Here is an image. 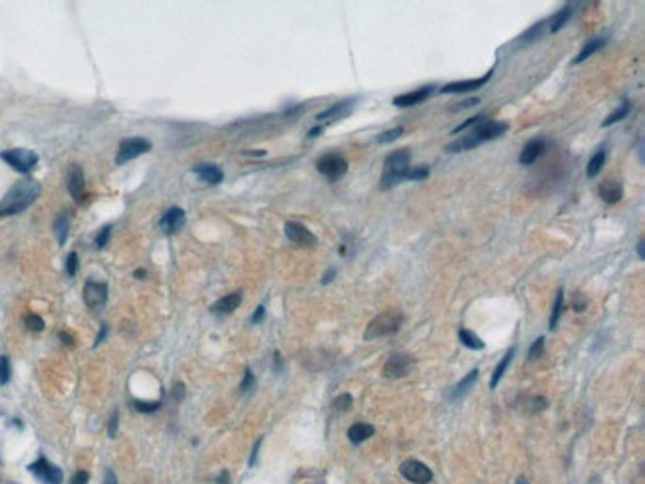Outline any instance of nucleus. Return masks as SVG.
Instances as JSON below:
<instances>
[{
	"label": "nucleus",
	"mask_w": 645,
	"mask_h": 484,
	"mask_svg": "<svg viewBox=\"0 0 645 484\" xmlns=\"http://www.w3.org/2000/svg\"><path fill=\"white\" fill-rule=\"evenodd\" d=\"M40 195V183L34 179H22L12 187L2 200H0V219L2 217H14L18 212L26 211Z\"/></svg>",
	"instance_id": "nucleus-1"
},
{
	"label": "nucleus",
	"mask_w": 645,
	"mask_h": 484,
	"mask_svg": "<svg viewBox=\"0 0 645 484\" xmlns=\"http://www.w3.org/2000/svg\"><path fill=\"white\" fill-rule=\"evenodd\" d=\"M409 151L407 149H399V151H393L385 157L383 163V173H381L380 179V189L387 190L399 185L405 179V173L409 169Z\"/></svg>",
	"instance_id": "nucleus-2"
},
{
	"label": "nucleus",
	"mask_w": 645,
	"mask_h": 484,
	"mask_svg": "<svg viewBox=\"0 0 645 484\" xmlns=\"http://www.w3.org/2000/svg\"><path fill=\"white\" fill-rule=\"evenodd\" d=\"M402 324L403 316L399 312H383V314L375 316L370 324H368L363 337L370 341V339H375V337L392 336L395 332H399Z\"/></svg>",
	"instance_id": "nucleus-3"
},
{
	"label": "nucleus",
	"mask_w": 645,
	"mask_h": 484,
	"mask_svg": "<svg viewBox=\"0 0 645 484\" xmlns=\"http://www.w3.org/2000/svg\"><path fill=\"white\" fill-rule=\"evenodd\" d=\"M0 159L4 161V163H8L14 171H18V173H28L32 169L36 167V163H38V155L32 151V149H6V151H2L0 153Z\"/></svg>",
	"instance_id": "nucleus-4"
},
{
	"label": "nucleus",
	"mask_w": 645,
	"mask_h": 484,
	"mask_svg": "<svg viewBox=\"0 0 645 484\" xmlns=\"http://www.w3.org/2000/svg\"><path fill=\"white\" fill-rule=\"evenodd\" d=\"M149 149H151V143H149L145 137H129V139H123V141L119 143V149H117L116 163L117 165L129 163V161H133V159L141 157L143 153H147Z\"/></svg>",
	"instance_id": "nucleus-5"
},
{
	"label": "nucleus",
	"mask_w": 645,
	"mask_h": 484,
	"mask_svg": "<svg viewBox=\"0 0 645 484\" xmlns=\"http://www.w3.org/2000/svg\"><path fill=\"white\" fill-rule=\"evenodd\" d=\"M28 473L34 474L44 484H62L64 480L62 468L50 463L46 456H38L34 463L28 464Z\"/></svg>",
	"instance_id": "nucleus-6"
},
{
	"label": "nucleus",
	"mask_w": 645,
	"mask_h": 484,
	"mask_svg": "<svg viewBox=\"0 0 645 484\" xmlns=\"http://www.w3.org/2000/svg\"><path fill=\"white\" fill-rule=\"evenodd\" d=\"M316 169L330 181H338L348 171V161L338 153H326L316 161Z\"/></svg>",
	"instance_id": "nucleus-7"
},
{
	"label": "nucleus",
	"mask_w": 645,
	"mask_h": 484,
	"mask_svg": "<svg viewBox=\"0 0 645 484\" xmlns=\"http://www.w3.org/2000/svg\"><path fill=\"white\" fill-rule=\"evenodd\" d=\"M399 473H402L405 480H409L413 484H429L433 480L431 468L425 463H421V461H415V459H409V461L402 463Z\"/></svg>",
	"instance_id": "nucleus-8"
},
{
	"label": "nucleus",
	"mask_w": 645,
	"mask_h": 484,
	"mask_svg": "<svg viewBox=\"0 0 645 484\" xmlns=\"http://www.w3.org/2000/svg\"><path fill=\"white\" fill-rule=\"evenodd\" d=\"M84 302L92 312H102L107 302V286L104 282L88 280L84 284Z\"/></svg>",
	"instance_id": "nucleus-9"
},
{
	"label": "nucleus",
	"mask_w": 645,
	"mask_h": 484,
	"mask_svg": "<svg viewBox=\"0 0 645 484\" xmlns=\"http://www.w3.org/2000/svg\"><path fill=\"white\" fill-rule=\"evenodd\" d=\"M413 368V358L409 353H393L392 358L387 359L385 368H383V375L387 379H397L405 377Z\"/></svg>",
	"instance_id": "nucleus-10"
},
{
	"label": "nucleus",
	"mask_w": 645,
	"mask_h": 484,
	"mask_svg": "<svg viewBox=\"0 0 645 484\" xmlns=\"http://www.w3.org/2000/svg\"><path fill=\"white\" fill-rule=\"evenodd\" d=\"M284 232L286 236L294 242V244H298V246H314V244H316V236L308 231L302 222L288 221L284 224Z\"/></svg>",
	"instance_id": "nucleus-11"
},
{
	"label": "nucleus",
	"mask_w": 645,
	"mask_h": 484,
	"mask_svg": "<svg viewBox=\"0 0 645 484\" xmlns=\"http://www.w3.org/2000/svg\"><path fill=\"white\" fill-rule=\"evenodd\" d=\"M508 129L507 123H498V121H481L478 126L475 127V131L471 133L473 137H476V141L478 143H483V141H490V139H497L500 137L505 131Z\"/></svg>",
	"instance_id": "nucleus-12"
},
{
	"label": "nucleus",
	"mask_w": 645,
	"mask_h": 484,
	"mask_svg": "<svg viewBox=\"0 0 645 484\" xmlns=\"http://www.w3.org/2000/svg\"><path fill=\"white\" fill-rule=\"evenodd\" d=\"M183 224H185V211L179 209V207L169 209V211L161 217V221H159V226H161V231L165 232V234H175V232H179L181 229H183Z\"/></svg>",
	"instance_id": "nucleus-13"
},
{
	"label": "nucleus",
	"mask_w": 645,
	"mask_h": 484,
	"mask_svg": "<svg viewBox=\"0 0 645 484\" xmlns=\"http://www.w3.org/2000/svg\"><path fill=\"white\" fill-rule=\"evenodd\" d=\"M433 92H435V85H423V87H419V90H415V92H407V94L393 97V106H397V107L417 106V104L425 102V99L433 94Z\"/></svg>",
	"instance_id": "nucleus-14"
},
{
	"label": "nucleus",
	"mask_w": 645,
	"mask_h": 484,
	"mask_svg": "<svg viewBox=\"0 0 645 484\" xmlns=\"http://www.w3.org/2000/svg\"><path fill=\"white\" fill-rule=\"evenodd\" d=\"M493 70L487 72L483 78H476V80H465V82H453V84H447L441 87V94H465L471 90H478L481 85H485L490 80Z\"/></svg>",
	"instance_id": "nucleus-15"
},
{
	"label": "nucleus",
	"mask_w": 645,
	"mask_h": 484,
	"mask_svg": "<svg viewBox=\"0 0 645 484\" xmlns=\"http://www.w3.org/2000/svg\"><path fill=\"white\" fill-rule=\"evenodd\" d=\"M68 190H70V195L74 197L76 200H80L84 197V190H85V179H84V171L80 165H72L70 171H68Z\"/></svg>",
	"instance_id": "nucleus-16"
},
{
	"label": "nucleus",
	"mask_w": 645,
	"mask_h": 484,
	"mask_svg": "<svg viewBox=\"0 0 645 484\" xmlns=\"http://www.w3.org/2000/svg\"><path fill=\"white\" fill-rule=\"evenodd\" d=\"M241 302H243V292H233V294L222 296L221 300H217V302L211 305V312L212 314H217V316H224V314L234 312V310L241 305Z\"/></svg>",
	"instance_id": "nucleus-17"
},
{
	"label": "nucleus",
	"mask_w": 645,
	"mask_h": 484,
	"mask_svg": "<svg viewBox=\"0 0 645 484\" xmlns=\"http://www.w3.org/2000/svg\"><path fill=\"white\" fill-rule=\"evenodd\" d=\"M354 102H356V99H344V102H338V104L330 106L328 109H324L322 114H318L316 119L318 121H328V119H339V117L348 116L349 111H351V107H354Z\"/></svg>",
	"instance_id": "nucleus-18"
},
{
	"label": "nucleus",
	"mask_w": 645,
	"mask_h": 484,
	"mask_svg": "<svg viewBox=\"0 0 645 484\" xmlns=\"http://www.w3.org/2000/svg\"><path fill=\"white\" fill-rule=\"evenodd\" d=\"M544 149H546V143H544L542 139H532V141H529V143L524 145L519 161L522 165H532V163L544 153Z\"/></svg>",
	"instance_id": "nucleus-19"
},
{
	"label": "nucleus",
	"mask_w": 645,
	"mask_h": 484,
	"mask_svg": "<svg viewBox=\"0 0 645 484\" xmlns=\"http://www.w3.org/2000/svg\"><path fill=\"white\" fill-rule=\"evenodd\" d=\"M193 173L199 177L205 183H209V185H219L222 181V171L217 165H209V163H205V165H197V167H193Z\"/></svg>",
	"instance_id": "nucleus-20"
},
{
	"label": "nucleus",
	"mask_w": 645,
	"mask_h": 484,
	"mask_svg": "<svg viewBox=\"0 0 645 484\" xmlns=\"http://www.w3.org/2000/svg\"><path fill=\"white\" fill-rule=\"evenodd\" d=\"M375 429L371 427L370 423H354L348 429V439L354 444H360V442L368 441L370 437H373Z\"/></svg>",
	"instance_id": "nucleus-21"
},
{
	"label": "nucleus",
	"mask_w": 645,
	"mask_h": 484,
	"mask_svg": "<svg viewBox=\"0 0 645 484\" xmlns=\"http://www.w3.org/2000/svg\"><path fill=\"white\" fill-rule=\"evenodd\" d=\"M600 197H602L605 202H610V205L617 202V200L624 197L622 183H617V181H605L602 187H600Z\"/></svg>",
	"instance_id": "nucleus-22"
},
{
	"label": "nucleus",
	"mask_w": 645,
	"mask_h": 484,
	"mask_svg": "<svg viewBox=\"0 0 645 484\" xmlns=\"http://www.w3.org/2000/svg\"><path fill=\"white\" fill-rule=\"evenodd\" d=\"M54 232L60 244H66L68 234H70V212L62 211L56 219H54Z\"/></svg>",
	"instance_id": "nucleus-23"
},
{
	"label": "nucleus",
	"mask_w": 645,
	"mask_h": 484,
	"mask_svg": "<svg viewBox=\"0 0 645 484\" xmlns=\"http://www.w3.org/2000/svg\"><path fill=\"white\" fill-rule=\"evenodd\" d=\"M514 353H517V348H510L507 353H505V358L500 359V363H498L497 369L493 371V377H490V389H495V387H497L498 381L502 379L505 371H507V368L510 365V361H512V358H514Z\"/></svg>",
	"instance_id": "nucleus-24"
},
{
	"label": "nucleus",
	"mask_w": 645,
	"mask_h": 484,
	"mask_svg": "<svg viewBox=\"0 0 645 484\" xmlns=\"http://www.w3.org/2000/svg\"><path fill=\"white\" fill-rule=\"evenodd\" d=\"M478 145H481V143L476 141V137L466 135V137H461V139H455L453 143H449V145H447V151H449V153H459V151H469V149H475V147H478Z\"/></svg>",
	"instance_id": "nucleus-25"
},
{
	"label": "nucleus",
	"mask_w": 645,
	"mask_h": 484,
	"mask_svg": "<svg viewBox=\"0 0 645 484\" xmlns=\"http://www.w3.org/2000/svg\"><path fill=\"white\" fill-rule=\"evenodd\" d=\"M459 339H461V344L466 346L469 349H483L485 348V341L481 339V337L473 334L471 329H459Z\"/></svg>",
	"instance_id": "nucleus-26"
},
{
	"label": "nucleus",
	"mask_w": 645,
	"mask_h": 484,
	"mask_svg": "<svg viewBox=\"0 0 645 484\" xmlns=\"http://www.w3.org/2000/svg\"><path fill=\"white\" fill-rule=\"evenodd\" d=\"M603 44H605V40H603V38H593V40H590V42L586 44V46L582 48V52L576 56V60H574V63H582L584 60H586V58H590L592 54H596L598 50H602Z\"/></svg>",
	"instance_id": "nucleus-27"
},
{
	"label": "nucleus",
	"mask_w": 645,
	"mask_h": 484,
	"mask_svg": "<svg viewBox=\"0 0 645 484\" xmlns=\"http://www.w3.org/2000/svg\"><path fill=\"white\" fill-rule=\"evenodd\" d=\"M629 111H632V104H629V102H622V106L617 107L614 114H610V116L603 119L602 126L603 127L614 126V123H617V121H622V119H624V117L627 116Z\"/></svg>",
	"instance_id": "nucleus-28"
},
{
	"label": "nucleus",
	"mask_w": 645,
	"mask_h": 484,
	"mask_svg": "<svg viewBox=\"0 0 645 484\" xmlns=\"http://www.w3.org/2000/svg\"><path fill=\"white\" fill-rule=\"evenodd\" d=\"M603 163H605V151H603V149H600V151H598V153H596V155H593V157L590 159V163H588V169H586V175H588L590 179H593V177H596V175H598V173L602 171Z\"/></svg>",
	"instance_id": "nucleus-29"
},
{
	"label": "nucleus",
	"mask_w": 645,
	"mask_h": 484,
	"mask_svg": "<svg viewBox=\"0 0 645 484\" xmlns=\"http://www.w3.org/2000/svg\"><path fill=\"white\" fill-rule=\"evenodd\" d=\"M476 379H478V369H473V371H469V375H466V377H463L461 381H459V383H457V387H455V391H453V395H451V397H453V399H457L459 395H463V393H466V389H469V387H471V385L475 383Z\"/></svg>",
	"instance_id": "nucleus-30"
},
{
	"label": "nucleus",
	"mask_w": 645,
	"mask_h": 484,
	"mask_svg": "<svg viewBox=\"0 0 645 484\" xmlns=\"http://www.w3.org/2000/svg\"><path fill=\"white\" fill-rule=\"evenodd\" d=\"M572 18V8L570 6H564V8H562L560 12H558V14H556V16H554V18H552V24H550V32H558L562 28V26H564V24H566V22L570 20Z\"/></svg>",
	"instance_id": "nucleus-31"
},
{
	"label": "nucleus",
	"mask_w": 645,
	"mask_h": 484,
	"mask_svg": "<svg viewBox=\"0 0 645 484\" xmlns=\"http://www.w3.org/2000/svg\"><path fill=\"white\" fill-rule=\"evenodd\" d=\"M562 308H564V290L560 288V290L556 292V302H554V310H552L550 329H554L556 324H558V320H560V314H562Z\"/></svg>",
	"instance_id": "nucleus-32"
},
{
	"label": "nucleus",
	"mask_w": 645,
	"mask_h": 484,
	"mask_svg": "<svg viewBox=\"0 0 645 484\" xmlns=\"http://www.w3.org/2000/svg\"><path fill=\"white\" fill-rule=\"evenodd\" d=\"M351 403H354L351 395H349V393H344V395H339V397L334 399V403H332V409L336 411V413H346V411L351 409Z\"/></svg>",
	"instance_id": "nucleus-33"
},
{
	"label": "nucleus",
	"mask_w": 645,
	"mask_h": 484,
	"mask_svg": "<svg viewBox=\"0 0 645 484\" xmlns=\"http://www.w3.org/2000/svg\"><path fill=\"white\" fill-rule=\"evenodd\" d=\"M429 177V167H425V165H419V167H409L407 169V173H405V179L409 181H423Z\"/></svg>",
	"instance_id": "nucleus-34"
},
{
	"label": "nucleus",
	"mask_w": 645,
	"mask_h": 484,
	"mask_svg": "<svg viewBox=\"0 0 645 484\" xmlns=\"http://www.w3.org/2000/svg\"><path fill=\"white\" fill-rule=\"evenodd\" d=\"M11 359L6 356H0V385H6L11 381Z\"/></svg>",
	"instance_id": "nucleus-35"
},
{
	"label": "nucleus",
	"mask_w": 645,
	"mask_h": 484,
	"mask_svg": "<svg viewBox=\"0 0 645 484\" xmlns=\"http://www.w3.org/2000/svg\"><path fill=\"white\" fill-rule=\"evenodd\" d=\"M24 326H26V329H30V332H42L44 320L40 316H36V314H28V316L24 317Z\"/></svg>",
	"instance_id": "nucleus-36"
},
{
	"label": "nucleus",
	"mask_w": 645,
	"mask_h": 484,
	"mask_svg": "<svg viewBox=\"0 0 645 484\" xmlns=\"http://www.w3.org/2000/svg\"><path fill=\"white\" fill-rule=\"evenodd\" d=\"M546 405H548L546 397H540V395H534V397H530V399L526 401V409H529L530 413H538V411L546 409Z\"/></svg>",
	"instance_id": "nucleus-37"
},
{
	"label": "nucleus",
	"mask_w": 645,
	"mask_h": 484,
	"mask_svg": "<svg viewBox=\"0 0 645 484\" xmlns=\"http://www.w3.org/2000/svg\"><path fill=\"white\" fill-rule=\"evenodd\" d=\"M402 133H403V127L402 126L393 127V129H387V131H383V133H381V135L378 137V141H380V143H392V141H395L397 137H402Z\"/></svg>",
	"instance_id": "nucleus-38"
},
{
	"label": "nucleus",
	"mask_w": 645,
	"mask_h": 484,
	"mask_svg": "<svg viewBox=\"0 0 645 484\" xmlns=\"http://www.w3.org/2000/svg\"><path fill=\"white\" fill-rule=\"evenodd\" d=\"M133 407L139 411V413H153V411H157L161 407V401H133Z\"/></svg>",
	"instance_id": "nucleus-39"
},
{
	"label": "nucleus",
	"mask_w": 645,
	"mask_h": 484,
	"mask_svg": "<svg viewBox=\"0 0 645 484\" xmlns=\"http://www.w3.org/2000/svg\"><path fill=\"white\" fill-rule=\"evenodd\" d=\"M109 236H111V224H107V226H104L102 231L97 232V236H95L94 241L95 248H104L107 242H109Z\"/></svg>",
	"instance_id": "nucleus-40"
},
{
	"label": "nucleus",
	"mask_w": 645,
	"mask_h": 484,
	"mask_svg": "<svg viewBox=\"0 0 645 484\" xmlns=\"http://www.w3.org/2000/svg\"><path fill=\"white\" fill-rule=\"evenodd\" d=\"M544 353V337H536L529 349V359H538Z\"/></svg>",
	"instance_id": "nucleus-41"
},
{
	"label": "nucleus",
	"mask_w": 645,
	"mask_h": 484,
	"mask_svg": "<svg viewBox=\"0 0 645 484\" xmlns=\"http://www.w3.org/2000/svg\"><path fill=\"white\" fill-rule=\"evenodd\" d=\"M485 119H487V116H475V117H469V119H466L465 123H461V126H457L455 129H453V133H461V131H465V129H469V127H473V126H478V123H481V121H485Z\"/></svg>",
	"instance_id": "nucleus-42"
},
{
	"label": "nucleus",
	"mask_w": 645,
	"mask_h": 484,
	"mask_svg": "<svg viewBox=\"0 0 645 484\" xmlns=\"http://www.w3.org/2000/svg\"><path fill=\"white\" fill-rule=\"evenodd\" d=\"M544 24H546V22H538V24H534V26H532V28H530V30L522 36V40H524V42H532V40H536L538 36H542Z\"/></svg>",
	"instance_id": "nucleus-43"
},
{
	"label": "nucleus",
	"mask_w": 645,
	"mask_h": 484,
	"mask_svg": "<svg viewBox=\"0 0 645 484\" xmlns=\"http://www.w3.org/2000/svg\"><path fill=\"white\" fill-rule=\"evenodd\" d=\"M76 272H78V254L70 253L66 258V274L74 278Z\"/></svg>",
	"instance_id": "nucleus-44"
},
{
	"label": "nucleus",
	"mask_w": 645,
	"mask_h": 484,
	"mask_svg": "<svg viewBox=\"0 0 645 484\" xmlns=\"http://www.w3.org/2000/svg\"><path fill=\"white\" fill-rule=\"evenodd\" d=\"M117 425H119V411L114 409L111 411V417H109V423H107V432H109L111 439H116Z\"/></svg>",
	"instance_id": "nucleus-45"
},
{
	"label": "nucleus",
	"mask_w": 645,
	"mask_h": 484,
	"mask_svg": "<svg viewBox=\"0 0 645 484\" xmlns=\"http://www.w3.org/2000/svg\"><path fill=\"white\" fill-rule=\"evenodd\" d=\"M253 387H254V373L251 371V369H246V371H244L243 383H241V391L246 393V391H251Z\"/></svg>",
	"instance_id": "nucleus-46"
},
{
	"label": "nucleus",
	"mask_w": 645,
	"mask_h": 484,
	"mask_svg": "<svg viewBox=\"0 0 645 484\" xmlns=\"http://www.w3.org/2000/svg\"><path fill=\"white\" fill-rule=\"evenodd\" d=\"M88 480H90V474L85 473V471H78V473H74V476H72L70 484H88Z\"/></svg>",
	"instance_id": "nucleus-47"
},
{
	"label": "nucleus",
	"mask_w": 645,
	"mask_h": 484,
	"mask_svg": "<svg viewBox=\"0 0 645 484\" xmlns=\"http://www.w3.org/2000/svg\"><path fill=\"white\" fill-rule=\"evenodd\" d=\"M476 104H478V99H476V97H469V99H465V102H461V104H459V106H453V107H451V111H459V109H466V107H473V106H476Z\"/></svg>",
	"instance_id": "nucleus-48"
},
{
	"label": "nucleus",
	"mask_w": 645,
	"mask_h": 484,
	"mask_svg": "<svg viewBox=\"0 0 645 484\" xmlns=\"http://www.w3.org/2000/svg\"><path fill=\"white\" fill-rule=\"evenodd\" d=\"M265 314H266L265 305H258V308H256V312L253 314V317H251V322H253V324H258V322H263V317H265Z\"/></svg>",
	"instance_id": "nucleus-49"
},
{
	"label": "nucleus",
	"mask_w": 645,
	"mask_h": 484,
	"mask_svg": "<svg viewBox=\"0 0 645 484\" xmlns=\"http://www.w3.org/2000/svg\"><path fill=\"white\" fill-rule=\"evenodd\" d=\"M173 397H175V401H183V397H185V385H183V383H175V387H173Z\"/></svg>",
	"instance_id": "nucleus-50"
},
{
	"label": "nucleus",
	"mask_w": 645,
	"mask_h": 484,
	"mask_svg": "<svg viewBox=\"0 0 645 484\" xmlns=\"http://www.w3.org/2000/svg\"><path fill=\"white\" fill-rule=\"evenodd\" d=\"M260 444H263V439H258V441H256V444H254L253 454H251V461H248V464H251V466H254V463H256V456H258V451H260Z\"/></svg>",
	"instance_id": "nucleus-51"
},
{
	"label": "nucleus",
	"mask_w": 645,
	"mask_h": 484,
	"mask_svg": "<svg viewBox=\"0 0 645 484\" xmlns=\"http://www.w3.org/2000/svg\"><path fill=\"white\" fill-rule=\"evenodd\" d=\"M106 336H107V326L106 324H102V326H100V334H97V337H95L94 346H100V344L104 341V337Z\"/></svg>",
	"instance_id": "nucleus-52"
},
{
	"label": "nucleus",
	"mask_w": 645,
	"mask_h": 484,
	"mask_svg": "<svg viewBox=\"0 0 645 484\" xmlns=\"http://www.w3.org/2000/svg\"><path fill=\"white\" fill-rule=\"evenodd\" d=\"M104 484H117V476L111 468H107L106 476H104Z\"/></svg>",
	"instance_id": "nucleus-53"
},
{
	"label": "nucleus",
	"mask_w": 645,
	"mask_h": 484,
	"mask_svg": "<svg viewBox=\"0 0 645 484\" xmlns=\"http://www.w3.org/2000/svg\"><path fill=\"white\" fill-rule=\"evenodd\" d=\"M334 276H336V270H334V268H330L328 272L324 274V280H322V282H324V284H328V282H332V278H334Z\"/></svg>",
	"instance_id": "nucleus-54"
},
{
	"label": "nucleus",
	"mask_w": 645,
	"mask_h": 484,
	"mask_svg": "<svg viewBox=\"0 0 645 484\" xmlns=\"http://www.w3.org/2000/svg\"><path fill=\"white\" fill-rule=\"evenodd\" d=\"M217 484H231L229 483V473H227V471H224V473L217 478Z\"/></svg>",
	"instance_id": "nucleus-55"
},
{
	"label": "nucleus",
	"mask_w": 645,
	"mask_h": 484,
	"mask_svg": "<svg viewBox=\"0 0 645 484\" xmlns=\"http://www.w3.org/2000/svg\"><path fill=\"white\" fill-rule=\"evenodd\" d=\"M275 361H276V371H280V369H282V358H280V353H278V351L275 353Z\"/></svg>",
	"instance_id": "nucleus-56"
},
{
	"label": "nucleus",
	"mask_w": 645,
	"mask_h": 484,
	"mask_svg": "<svg viewBox=\"0 0 645 484\" xmlns=\"http://www.w3.org/2000/svg\"><path fill=\"white\" fill-rule=\"evenodd\" d=\"M320 131H322V126L312 127V129H310V131H308V137H316L318 133H320Z\"/></svg>",
	"instance_id": "nucleus-57"
},
{
	"label": "nucleus",
	"mask_w": 645,
	"mask_h": 484,
	"mask_svg": "<svg viewBox=\"0 0 645 484\" xmlns=\"http://www.w3.org/2000/svg\"><path fill=\"white\" fill-rule=\"evenodd\" d=\"M60 337L64 339V344H68V346H72V344H74V339L68 336V334H60Z\"/></svg>",
	"instance_id": "nucleus-58"
},
{
	"label": "nucleus",
	"mask_w": 645,
	"mask_h": 484,
	"mask_svg": "<svg viewBox=\"0 0 645 484\" xmlns=\"http://www.w3.org/2000/svg\"><path fill=\"white\" fill-rule=\"evenodd\" d=\"M637 253H639V258H644V241H639L637 244Z\"/></svg>",
	"instance_id": "nucleus-59"
},
{
	"label": "nucleus",
	"mask_w": 645,
	"mask_h": 484,
	"mask_svg": "<svg viewBox=\"0 0 645 484\" xmlns=\"http://www.w3.org/2000/svg\"><path fill=\"white\" fill-rule=\"evenodd\" d=\"M244 153H246V155H258V157L265 155V151H260V149H258V151H244Z\"/></svg>",
	"instance_id": "nucleus-60"
}]
</instances>
